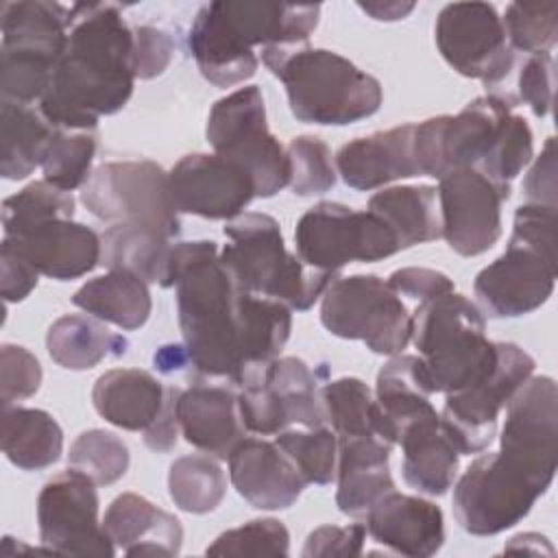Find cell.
Listing matches in <instances>:
<instances>
[{
	"label": "cell",
	"mask_w": 558,
	"mask_h": 558,
	"mask_svg": "<svg viewBox=\"0 0 558 558\" xmlns=\"http://www.w3.org/2000/svg\"><path fill=\"white\" fill-rule=\"evenodd\" d=\"M290 187L296 196H314L336 185V161L329 146L314 135L292 137L288 148Z\"/></svg>",
	"instance_id": "cell-44"
},
{
	"label": "cell",
	"mask_w": 558,
	"mask_h": 558,
	"mask_svg": "<svg viewBox=\"0 0 558 558\" xmlns=\"http://www.w3.org/2000/svg\"><path fill=\"white\" fill-rule=\"evenodd\" d=\"M133 28L107 2L72 4L65 52L37 109L65 131H94L102 116L118 113L131 98Z\"/></svg>",
	"instance_id": "cell-2"
},
{
	"label": "cell",
	"mask_w": 558,
	"mask_h": 558,
	"mask_svg": "<svg viewBox=\"0 0 558 558\" xmlns=\"http://www.w3.org/2000/svg\"><path fill=\"white\" fill-rule=\"evenodd\" d=\"M414 124H399L347 142L336 155V170L353 190H377L397 179L421 177L414 161Z\"/></svg>",
	"instance_id": "cell-23"
},
{
	"label": "cell",
	"mask_w": 558,
	"mask_h": 558,
	"mask_svg": "<svg viewBox=\"0 0 558 558\" xmlns=\"http://www.w3.org/2000/svg\"><path fill=\"white\" fill-rule=\"evenodd\" d=\"M364 517L373 541L401 556L429 558L445 543L442 510L423 497L390 490Z\"/></svg>",
	"instance_id": "cell-22"
},
{
	"label": "cell",
	"mask_w": 558,
	"mask_h": 558,
	"mask_svg": "<svg viewBox=\"0 0 558 558\" xmlns=\"http://www.w3.org/2000/svg\"><path fill=\"white\" fill-rule=\"evenodd\" d=\"M39 275L70 281L92 272L100 264V235L72 218H50L22 233L4 235Z\"/></svg>",
	"instance_id": "cell-20"
},
{
	"label": "cell",
	"mask_w": 558,
	"mask_h": 558,
	"mask_svg": "<svg viewBox=\"0 0 558 558\" xmlns=\"http://www.w3.org/2000/svg\"><path fill=\"white\" fill-rule=\"evenodd\" d=\"M72 7L46 0L2 4L0 89L2 100L39 102L65 52Z\"/></svg>",
	"instance_id": "cell-8"
},
{
	"label": "cell",
	"mask_w": 558,
	"mask_h": 558,
	"mask_svg": "<svg viewBox=\"0 0 558 558\" xmlns=\"http://www.w3.org/2000/svg\"><path fill=\"white\" fill-rule=\"evenodd\" d=\"M390 447L379 436H338L336 504L342 514L364 517L379 497L395 490Z\"/></svg>",
	"instance_id": "cell-25"
},
{
	"label": "cell",
	"mask_w": 558,
	"mask_h": 558,
	"mask_svg": "<svg viewBox=\"0 0 558 558\" xmlns=\"http://www.w3.org/2000/svg\"><path fill=\"white\" fill-rule=\"evenodd\" d=\"M357 7L366 11L373 20L392 22L405 17L414 9V2H360Z\"/></svg>",
	"instance_id": "cell-54"
},
{
	"label": "cell",
	"mask_w": 558,
	"mask_h": 558,
	"mask_svg": "<svg viewBox=\"0 0 558 558\" xmlns=\"http://www.w3.org/2000/svg\"><path fill=\"white\" fill-rule=\"evenodd\" d=\"M410 340L434 392L462 390L497 362V342L486 338L480 307L458 292L421 301L412 314Z\"/></svg>",
	"instance_id": "cell-7"
},
{
	"label": "cell",
	"mask_w": 558,
	"mask_h": 558,
	"mask_svg": "<svg viewBox=\"0 0 558 558\" xmlns=\"http://www.w3.org/2000/svg\"><path fill=\"white\" fill-rule=\"evenodd\" d=\"M525 203L556 207V142L547 137L541 155L523 181Z\"/></svg>",
	"instance_id": "cell-51"
},
{
	"label": "cell",
	"mask_w": 558,
	"mask_h": 558,
	"mask_svg": "<svg viewBox=\"0 0 558 558\" xmlns=\"http://www.w3.org/2000/svg\"><path fill=\"white\" fill-rule=\"evenodd\" d=\"M227 460L231 484L257 510H286L305 488V480L275 440L244 436Z\"/></svg>",
	"instance_id": "cell-21"
},
{
	"label": "cell",
	"mask_w": 558,
	"mask_h": 558,
	"mask_svg": "<svg viewBox=\"0 0 558 558\" xmlns=\"http://www.w3.org/2000/svg\"><path fill=\"white\" fill-rule=\"evenodd\" d=\"M126 338L109 331L98 318L65 314L57 318L46 333V349L52 362L68 371H87L105 357L126 353Z\"/></svg>",
	"instance_id": "cell-33"
},
{
	"label": "cell",
	"mask_w": 558,
	"mask_h": 558,
	"mask_svg": "<svg viewBox=\"0 0 558 558\" xmlns=\"http://www.w3.org/2000/svg\"><path fill=\"white\" fill-rule=\"evenodd\" d=\"M275 442L292 460L305 484L325 486L331 480H336L338 436L333 429L325 425L312 429L288 427L277 434Z\"/></svg>",
	"instance_id": "cell-40"
},
{
	"label": "cell",
	"mask_w": 558,
	"mask_h": 558,
	"mask_svg": "<svg viewBox=\"0 0 558 558\" xmlns=\"http://www.w3.org/2000/svg\"><path fill=\"white\" fill-rule=\"evenodd\" d=\"M534 357L512 342H497L495 366L475 384L445 395L440 423L460 456L484 451L497 432V416L532 377Z\"/></svg>",
	"instance_id": "cell-14"
},
{
	"label": "cell",
	"mask_w": 558,
	"mask_h": 558,
	"mask_svg": "<svg viewBox=\"0 0 558 558\" xmlns=\"http://www.w3.org/2000/svg\"><path fill=\"white\" fill-rule=\"evenodd\" d=\"M0 174L9 181L26 179L41 168L54 126L33 105L2 100L0 107Z\"/></svg>",
	"instance_id": "cell-35"
},
{
	"label": "cell",
	"mask_w": 558,
	"mask_h": 558,
	"mask_svg": "<svg viewBox=\"0 0 558 558\" xmlns=\"http://www.w3.org/2000/svg\"><path fill=\"white\" fill-rule=\"evenodd\" d=\"M68 462L96 486H109L126 473L131 456L120 436L105 429H87L72 442Z\"/></svg>",
	"instance_id": "cell-42"
},
{
	"label": "cell",
	"mask_w": 558,
	"mask_h": 558,
	"mask_svg": "<svg viewBox=\"0 0 558 558\" xmlns=\"http://www.w3.org/2000/svg\"><path fill=\"white\" fill-rule=\"evenodd\" d=\"M262 63L286 85L299 122L342 126L381 107V85L349 59L325 48H264Z\"/></svg>",
	"instance_id": "cell-5"
},
{
	"label": "cell",
	"mask_w": 558,
	"mask_h": 558,
	"mask_svg": "<svg viewBox=\"0 0 558 558\" xmlns=\"http://www.w3.org/2000/svg\"><path fill=\"white\" fill-rule=\"evenodd\" d=\"M168 493L174 506L190 514L216 510L227 493V475L209 453L181 456L170 464Z\"/></svg>",
	"instance_id": "cell-36"
},
{
	"label": "cell",
	"mask_w": 558,
	"mask_h": 558,
	"mask_svg": "<svg viewBox=\"0 0 558 558\" xmlns=\"http://www.w3.org/2000/svg\"><path fill=\"white\" fill-rule=\"evenodd\" d=\"M0 375H2V408H9L15 401L33 397L41 384V366L37 357L28 349L17 344H2Z\"/></svg>",
	"instance_id": "cell-46"
},
{
	"label": "cell",
	"mask_w": 558,
	"mask_h": 558,
	"mask_svg": "<svg viewBox=\"0 0 558 558\" xmlns=\"http://www.w3.org/2000/svg\"><path fill=\"white\" fill-rule=\"evenodd\" d=\"M556 453V381L530 377L506 403L499 451L477 456L453 486L460 527L473 536H493L521 523L551 486Z\"/></svg>",
	"instance_id": "cell-1"
},
{
	"label": "cell",
	"mask_w": 558,
	"mask_h": 558,
	"mask_svg": "<svg viewBox=\"0 0 558 558\" xmlns=\"http://www.w3.org/2000/svg\"><path fill=\"white\" fill-rule=\"evenodd\" d=\"M294 244L303 264L331 275L351 262H379L399 253L395 233L379 216L331 201L310 207L299 218Z\"/></svg>",
	"instance_id": "cell-13"
},
{
	"label": "cell",
	"mask_w": 558,
	"mask_h": 558,
	"mask_svg": "<svg viewBox=\"0 0 558 558\" xmlns=\"http://www.w3.org/2000/svg\"><path fill=\"white\" fill-rule=\"evenodd\" d=\"M512 50L541 54L549 52L558 33L556 2H512L501 17Z\"/></svg>",
	"instance_id": "cell-43"
},
{
	"label": "cell",
	"mask_w": 558,
	"mask_h": 558,
	"mask_svg": "<svg viewBox=\"0 0 558 558\" xmlns=\"http://www.w3.org/2000/svg\"><path fill=\"white\" fill-rule=\"evenodd\" d=\"M155 366H157L161 373H174V371H181L183 366H192V364H190V357H187L185 347L168 344V347H161V349L155 353Z\"/></svg>",
	"instance_id": "cell-55"
},
{
	"label": "cell",
	"mask_w": 558,
	"mask_h": 558,
	"mask_svg": "<svg viewBox=\"0 0 558 558\" xmlns=\"http://www.w3.org/2000/svg\"><path fill=\"white\" fill-rule=\"evenodd\" d=\"M368 211L379 216L401 248L440 238L438 192L432 185H395L368 198Z\"/></svg>",
	"instance_id": "cell-32"
},
{
	"label": "cell",
	"mask_w": 558,
	"mask_h": 558,
	"mask_svg": "<svg viewBox=\"0 0 558 558\" xmlns=\"http://www.w3.org/2000/svg\"><path fill=\"white\" fill-rule=\"evenodd\" d=\"M81 201L89 214L111 225L146 227L170 240L181 233L168 172L150 159L98 166L81 187Z\"/></svg>",
	"instance_id": "cell-11"
},
{
	"label": "cell",
	"mask_w": 558,
	"mask_h": 558,
	"mask_svg": "<svg viewBox=\"0 0 558 558\" xmlns=\"http://www.w3.org/2000/svg\"><path fill=\"white\" fill-rule=\"evenodd\" d=\"M325 421L336 436H379V408L371 388L357 377H340L320 388ZM390 445V442H388Z\"/></svg>",
	"instance_id": "cell-38"
},
{
	"label": "cell",
	"mask_w": 558,
	"mask_h": 558,
	"mask_svg": "<svg viewBox=\"0 0 558 558\" xmlns=\"http://www.w3.org/2000/svg\"><path fill=\"white\" fill-rule=\"evenodd\" d=\"M366 525H320L316 527L303 547V558H351L364 554Z\"/></svg>",
	"instance_id": "cell-48"
},
{
	"label": "cell",
	"mask_w": 558,
	"mask_h": 558,
	"mask_svg": "<svg viewBox=\"0 0 558 558\" xmlns=\"http://www.w3.org/2000/svg\"><path fill=\"white\" fill-rule=\"evenodd\" d=\"M205 133L216 155L251 177L255 196L270 198L290 185L288 153L268 129L259 87L246 85L220 98L209 111Z\"/></svg>",
	"instance_id": "cell-9"
},
{
	"label": "cell",
	"mask_w": 558,
	"mask_h": 558,
	"mask_svg": "<svg viewBox=\"0 0 558 558\" xmlns=\"http://www.w3.org/2000/svg\"><path fill=\"white\" fill-rule=\"evenodd\" d=\"M290 532L277 519H253L222 532L209 547V556H286Z\"/></svg>",
	"instance_id": "cell-45"
},
{
	"label": "cell",
	"mask_w": 558,
	"mask_h": 558,
	"mask_svg": "<svg viewBox=\"0 0 558 558\" xmlns=\"http://www.w3.org/2000/svg\"><path fill=\"white\" fill-rule=\"evenodd\" d=\"M0 264H2V299H4V303L24 301L35 290L39 272L4 240L0 246Z\"/></svg>",
	"instance_id": "cell-52"
},
{
	"label": "cell",
	"mask_w": 558,
	"mask_h": 558,
	"mask_svg": "<svg viewBox=\"0 0 558 558\" xmlns=\"http://www.w3.org/2000/svg\"><path fill=\"white\" fill-rule=\"evenodd\" d=\"M397 445H401V475L418 493L442 497L456 482L460 451L447 436L440 414L434 412L410 423Z\"/></svg>",
	"instance_id": "cell-27"
},
{
	"label": "cell",
	"mask_w": 558,
	"mask_h": 558,
	"mask_svg": "<svg viewBox=\"0 0 558 558\" xmlns=\"http://www.w3.org/2000/svg\"><path fill=\"white\" fill-rule=\"evenodd\" d=\"M2 451L11 464L39 471L63 453V432L52 414L37 408H2Z\"/></svg>",
	"instance_id": "cell-34"
},
{
	"label": "cell",
	"mask_w": 558,
	"mask_h": 558,
	"mask_svg": "<svg viewBox=\"0 0 558 558\" xmlns=\"http://www.w3.org/2000/svg\"><path fill=\"white\" fill-rule=\"evenodd\" d=\"M50 218H74V196L48 181L28 183L2 205L4 235H15Z\"/></svg>",
	"instance_id": "cell-41"
},
{
	"label": "cell",
	"mask_w": 558,
	"mask_h": 558,
	"mask_svg": "<svg viewBox=\"0 0 558 558\" xmlns=\"http://www.w3.org/2000/svg\"><path fill=\"white\" fill-rule=\"evenodd\" d=\"M514 102L486 94L456 116H436L414 124V161L418 174L442 179L458 168L482 170L504 137Z\"/></svg>",
	"instance_id": "cell-10"
},
{
	"label": "cell",
	"mask_w": 558,
	"mask_h": 558,
	"mask_svg": "<svg viewBox=\"0 0 558 558\" xmlns=\"http://www.w3.org/2000/svg\"><path fill=\"white\" fill-rule=\"evenodd\" d=\"M174 54L172 37L157 26L133 28V72L135 78L148 81L166 72Z\"/></svg>",
	"instance_id": "cell-47"
},
{
	"label": "cell",
	"mask_w": 558,
	"mask_h": 558,
	"mask_svg": "<svg viewBox=\"0 0 558 558\" xmlns=\"http://www.w3.org/2000/svg\"><path fill=\"white\" fill-rule=\"evenodd\" d=\"M170 194L179 214L209 220H233L255 198L251 177L220 155H185L168 172Z\"/></svg>",
	"instance_id": "cell-19"
},
{
	"label": "cell",
	"mask_w": 558,
	"mask_h": 558,
	"mask_svg": "<svg viewBox=\"0 0 558 558\" xmlns=\"http://www.w3.org/2000/svg\"><path fill=\"white\" fill-rule=\"evenodd\" d=\"M436 46L442 59L462 76L486 87L508 78L514 65L504 22L488 2H451L436 17Z\"/></svg>",
	"instance_id": "cell-15"
},
{
	"label": "cell",
	"mask_w": 558,
	"mask_h": 558,
	"mask_svg": "<svg viewBox=\"0 0 558 558\" xmlns=\"http://www.w3.org/2000/svg\"><path fill=\"white\" fill-rule=\"evenodd\" d=\"M440 238L462 257H475L495 246L501 235V205L510 185L475 168H458L438 179Z\"/></svg>",
	"instance_id": "cell-17"
},
{
	"label": "cell",
	"mask_w": 558,
	"mask_h": 558,
	"mask_svg": "<svg viewBox=\"0 0 558 558\" xmlns=\"http://www.w3.org/2000/svg\"><path fill=\"white\" fill-rule=\"evenodd\" d=\"M96 484L68 469L44 484L37 497L39 538L46 549L65 556H113L116 545L98 519Z\"/></svg>",
	"instance_id": "cell-16"
},
{
	"label": "cell",
	"mask_w": 558,
	"mask_h": 558,
	"mask_svg": "<svg viewBox=\"0 0 558 558\" xmlns=\"http://www.w3.org/2000/svg\"><path fill=\"white\" fill-rule=\"evenodd\" d=\"M96 146L98 142L94 131L57 129L41 161L44 181L63 192L83 187L94 172L92 163Z\"/></svg>",
	"instance_id": "cell-39"
},
{
	"label": "cell",
	"mask_w": 558,
	"mask_h": 558,
	"mask_svg": "<svg viewBox=\"0 0 558 558\" xmlns=\"http://www.w3.org/2000/svg\"><path fill=\"white\" fill-rule=\"evenodd\" d=\"M388 283L395 288L399 296L416 299L418 303L453 292V281L445 272L432 270V268H416V266L395 270Z\"/></svg>",
	"instance_id": "cell-50"
},
{
	"label": "cell",
	"mask_w": 558,
	"mask_h": 558,
	"mask_svg": "<svg viewBox=\"0 0 558 558\" xmlns=\"http://www.w3.org/2000/svg\"><path fill=\"white\" fill-rule=\"evenodd\" d=\"M172 286L192 368L235 384L242 373V290L220 264L214 240L174 242Z\"/></svg>",
	"instance_id": "cell-3"
},
{
	"label": "cell",
	"mask_w": 558,
	"mask_h": 558,
	"mask_svg": "<svg viewBox=\"0 0 558 558\" xmlns=\"http://www.w3.org/2000/svg\"><path fill=\"white\" fill-rule=\"evenodd\" d=\"M323 327L344 340H362L373 353L397 355L412 336V314L395 288L375 275L336 277L323 292Z\"/></svg>",
	"instance_id": "cell-12"
},
{
	"label": "cell",
	"mask_w": 558,
	"mask_h": 558,
	"mask_svg": "<svg viewBox=\"0 0 558 558\" xmlns=\"http://www.w3.org/2000/svg\"><path fill=\"white\" fill-rule=\"evenodd\" d=\"M100 264L109 270L131 272L146 283L170 288L174 240L159 231L133 225H111L102 235Z\"/></svg>",
	"instance_id": "cell-30"
},
{
	"label": "cell",
	"mask_w": 558,
	"mask_h": 558,
	"mask_svg": "<svg viewBox=\"0 0 558 558\" xmlns=\"http://www.w3.org/2000/svg\"><path fill=\"white\" fill-rule=\"evenodd\" d=\"M556 286V253L519 235L475 277L473 290L482 310L493 318H514L538 310Z\"/></svg>",
	"instance_id": "cell-18"
},
{
	"label": "cell",
	"mask_w": 558,
	"mask_h": 558,
	"mask_svg": "<svg viewBox=\"0 0 558 558\" xmlns=\"http://www.w3.org/2000/svg\"><path fill=\"white\" fill-rule=\"evenodd\" d=\"M102 527L126 556H177L183 543L181 521L137 493L118 495Z\"/></svg>",
	"instance_id": "cell-26"
},
{
	"label": "cell",
	"mask_w": 558,
	"mask_h": 558,
	"mask_svg": "<svg viewBox=\"0 0 558 558\" xmlns=\"http://www.w3.org/2000/svg\"><path fill=\"white\" fill-rule=\"evenodd\" d=\"M519 98L534 116L545 118L554 105V57L549 52L532 54L519 72Z\"/></svg>",
	"instance_id": "cell-49"
},
{
	"label": "cell",
	"mask_w": 558,
	"mask_h": 558,
	"mask_svg": "<svg viewBox=\"0 0 558 558\" xmlns=\"http://www.w3.org/2000/svg\"><path fill=\"white\" fill-rule=\"evenodd\" d=\"M266 381L275 390L288 427H320L325 425V412L320 403V390L310 366L294 355L277 357L266 366Z\"/></svg>",
	"instance_id": "cell-37"
},
{
	"label": "cell",
	"mask_w": 558,
	"mask_h": 558,
	"mask_svg": "<svg viewBox=\"0 0 558 558\" xmlns=\"http://www.w3.org/2000/svg\"><path fill=\"white\" fill-rule=\"evenodd\" d=\"M429 395H434V390L421 357L403 353L392 355L377 373L375 386L381 438L397 445L401 432L410 423L434 414L436 408L432 405Z\"/></svg>",
	"instance_id": "cell-29"
},
{
	"label": "cell",
	"mask_w": 558,
	"mask_h": 558,
	"mask_svg": "<svg viewBox=\"0 0 558 558\" xmlns=\"http://www.w3.org/2000/svg\"><path fill=\"white\" fill-rule=\"evenodd\" d=\"M166 397L168 386L142 368H111L96 379L92 390L96 412L129 432H146L161 414Z\"/></svg>",
	"instance_id": "cell-28"
},
{
	"label": "cell",
	"mask_w": 558,
	"mask_h": 558,
	"mask_svg": "<svg viewBox=\"0 0 558 558\" xmlns=\"http://www.w3.org/2000/svg\"><path fill=\"white\" fill-rule=\"evenodd\" d=\"M177 423L192 447L218 460H227L246 434L238 395L227 386L196 384L179 390Z\"/></svg>",
	"instance_id": "cell-24"
},
{
	"label": "cell",
	"mask_w": 558,
	"mask_h": 558,
	"mask_svg": "<svg viewBox=\"0 0 558 558\" xmlns=\"http://www.w3.org/2000/svg\"><path fill=\"white\" fill-rule=\"evenodd\" d=\"M72 303L98 320L111 323L120 329H140L153 310L148 283L124 270H109L83 283Z\"/></svg>",
	"instance_id": "cell-31"
},
{
	"label": "cell",
	"mask_w": 558,
	"mask_h": 558,
	"mask_svg": "<svg viewBox=\"0 0 558 558\" xmlns=\"http://www.w3.org/2000/svg\"><path fill=\"white\" fill-rule=\"evenodd\" d=\"M506 551H534V554H541V551H547V554H554L549 541L541 534H534V532H525V534H517L510 538V543L506 545Z\"/></svg>",
	"instance_id": "cell-56"
},
{
	"label": "cell",
	"mask_w": 558,
	"mask_h": 558,
	"mask_svg": "<svg viewBox=\"0 0 558 558\" xmlns=\"http://www.w3.org/2000/svg\"><path fill=\"white\" fill-rule=\"evenodd\" d=\"M318 15L320 4L209 2L196 13L187 46L209 83L233 87L255 74L257 46L262 50L307 46Z\"/></svg>",
	"instance_id": "cell-4"
},
{
	"label": "cell",
	"mask_w": 558,
	"mask_h": 558,
	"mask_svg": "<svg viewBox=\"0 0 558 558\" xmlns=\"http://www.w3.org/2000/svg\"><path fill=\"white\" fill-rule=\"evenodd\" d=\"M181 388L168 386V397L161 414L155 418V423L144 432V442L153 451L166 453L174 449L177 436H179V423H177V397Z\"/></svg>",
	"instance_id": "cell-53"
},
{
	"label": "cell",
	"mask_w": 558,
	"mask_h": 558,
	"mask_svg": "<svg viewBox=\"0 0 558 558\" xmlns=\"http://www.w3.org/2000/svg\"><path fill=\"white\" fill-rule=\"evenodd\" d=\"M229 240L220 251V264L233 283L251 294L275 299L290 310H310L340 277L316 270L286 248L279 222L259 211H244L225 225Z\"/></svg>",
	"instance_id": "cell-6"
}]
</instances>
